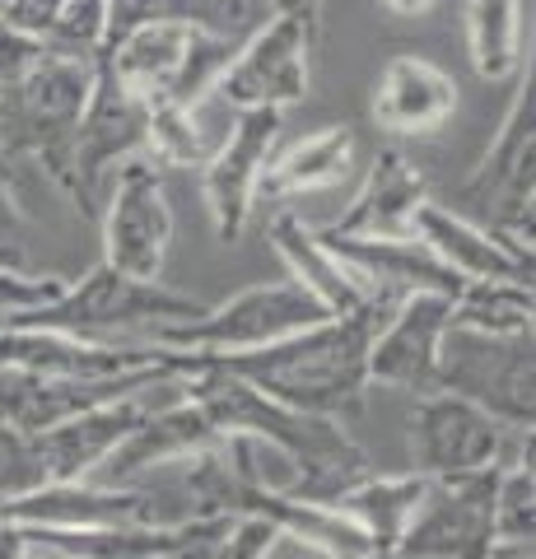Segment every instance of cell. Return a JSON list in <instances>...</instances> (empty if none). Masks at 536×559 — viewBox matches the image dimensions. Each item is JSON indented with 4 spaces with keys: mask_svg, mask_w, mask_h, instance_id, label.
<instances>
[{
    "mask_svg": "<svg viewBox=\"0 0 536 559\" xmlns=\"http://www.w3.org/2000/svg\"><path fill=\"white\" fill-rule=\"evenodd\" d=\"M392 308H396V294L373 289V299L365 308L345 312V318H322L318 326H308L289 341L248 349V355H219L205 364H219L224 373L243 378L248 388L281 401L289 411L345 419L365 406L369 345Z\"/></svg>",
    "mask_w": 536,
    "mask_h": 559,
    "instance_id": "6da1fadb",
    "label": "cell"
},
{
    "mask_svg": "<svg viewBox=\"0 0 536 559\" xmlns=\"http://www.w3.org/2000/svg\"><path fill=\"white\" fill-rule=\"evenodd\" d=\"M168 355L178 359V369H182V392L211 415V425L219 433H252V439H266L281 452H289L294 466H299L294 499L336 503L345 489L369 476L365 448L341 429V419L289 411V406H281V401H271L257 388H248L243 378L224 373L219 364L178 355V349H168Z\"/></svg>",
    "mask_w": 536,
    "mask_h": 559,
    "instance_id": "7a4b0ae2",
    "label": "cell"
},
{
    "mask_svg": "<svg viewBox=\"0 0 536 559\" xmlns=\"http://www.w3.org/2000/svg\"><path fill=\"white\" fill-rule=\"evenodd\" d=\"M201 308L205 304H196L192 294H178V289L159 285V280H131V275L98 261V266L84 271L80 280H65L57 299L24 308V312H10V318H0V322L103 341L108 331H135V326L159 331L168 322H192Z\"/></svg>",
    "mask_w": 536,
    "mask_h": 559,
    "instance_id": "3957f363",
    "label": "cell"
},
{
    "mask_svg": "<svg viewBox=\"0 0 536 559\" xmlns=\"http://www.w3.org/2000/svg\"><path fill=\"white\" fill-rule=\"evenodd\" d=\"M326 308L294 285V280H275V285H248L229 294L215 308H201L192 322H168L150 331L145 345L178 349L192 359H219V355H248V349H266L275 341H289L299 331L318 326Z\"/></svg>",
    "mask_w": 536,
    "mask_h": 559,
    "instance_id": "277c9868",
    "label": "cell"
},
{
    "mask_svg": "<svg viewBox=\"0 0 536 559\" xmlns=\"http://www.w3.org/2000/svg\"><path fill=\"white\" fill-rule=\"evenodd\" d=\"M406 439H410V471L425 480L486 476V471H504L509 462L532 452V429L499 425L490 411H480L453 392L415 396Z\"/></svg>",
    "mask_w": 536,
    "mask_h": 559,
    "instance_id": "5b68a950",
    "label": "cell"
},
{
    "mask_svg": "<svg viewBox=\"0 0 536 559\" xmlns=\"http://www.w3.org/2000/svg\"><path fill=\"white\" fill-rule=\"evenodd\" d=\"M313 5L271 10L243 43L234 47L229 66L215 80V98L229 103L234 112L271 108L285 112L308 94V61H313V33H318Z\"/></svg>",
    "mask_w": 536,
    "mask_h": 559,
    "instance_id": "8992f818",
    "label": "cell"
},
{
    "mask_svg": "<svg viewBox=\"0 0 536 559\" xmlns=\"http://www.w3.org/2000/svg\"><path fill=\"white\" fill-rule=\"evenodd\" d=\"M536 359L532 331L523 336H486V331H443L439 349V392H453L490 411L499 425L532 429L536 419Z\"/></svg>",
    "mask_w": 536,
    "mask_h": 559,
    "instance_id": "52a82bcc",
    "label": "cell"
},
{
    "mask_svg": "<svg viewBox=\"0 0 536 559\" xmlns=\"http://www.w3.org/2000/svg\"><path fill=\"white\" fill-rule=\"evenodd\" d=\"M182 503V489H154V485H38L28 495L0 503V518L20 527H51V532H80V527H172L192 522L172 509ZM187 509V503H182Z\"/></svg>",
    "mask_w": 536,
    "mask_h": 559,
    "instance_id": "ba28073f",
    "label": "cell"
},
{
    "mask_svg": "<svg viewBox=\"0 0 536 559\" xmlns=\"http://www.w3.org/2000/svg\"><path fill=\"white\" fill-rule=\"evenodd\" d=\"M103 266L131 280H159L172 248V205L164 168L150 159H127L112 168L108 201L98 210Z\"/></svg>",
    "mask_w": 536,
    "mask_h": 559,
    "instance_id": "9c48e42d",
    "label": "cell"
},
{
    "mask_svg": "<svg viewBox=\"0 0 536 559\" xmlns=\"http://www.w3.org/2000/svg\"><path fill=\"white\" fill-rule=\"evenodd\" d=\"M532 164H536V94L527 66L486 159L466 178V201L486 210L495 219V234H504L517 248H532Z\"/></svg>",
    "mask_w": 536,
    "mask_h": 559,
    "instance_id": "30bf717a",
    "label": "cell"
},
{
    "mask_svg": "<svg viewBox=\"0 0 536 559\" xmlns=\"http://www.w3.org/2000/svg\"><path fill=\"white\" fill-rule=\"evenodd\" d=\"M281 121H285V112H271V108L234 112L229 131L219 135L215 154L205 159L201 197H205V210H211L219 242H238L248 234L252 210H257V182H262V168L275 154Z\"/></svg>",
    "mask_w": 536,
    "mask_h": 559,
    "instance_id": "8fae6325",
    "label": "cell"
},
{
    "mask_svg": "<svg viewBox=\"0 0 536 559\" xmlns=\"http://www.w3.org/2000/svg\"><path fill=\"white\" fill-rule=\"evenodd\" d=\"M495 476L429 480L396 555L406 559H486L495 546Z\"/></svg>",
    "mask_w": 536,
    "mask_h": 559,
    "instance_id": "7c38bea8",
    "label": "cell"
},
{
    "mask_svg": "<svg viewBox=\"0 0 536 559\" xmlns=\"http://www.w3.org/2000/svg\"><path fill=\"white\" fill-rule=\"evenodd\" d=\"M154 364H168L159 345L145 341H84L65 336V331H43V326H14L0 322V369L14 373H38V378H122L141 373Z\"/></svg>",
    "mask_w": 536,
    "mask_h": 559,
    "instance_id": "4fadbf2b",
    "label": "cell"
},
{
    "mask_svg": "<svg viewBox=\"0 0 536 559\" xmlns=\"http://www.w3.org/2000/svg\"><path fill=\"white\" fill-rule=\"evenodd\" d=\"M448 304L443 294H406L388 312L369 345V388L392 392H439V349L448 331Z\"/></svg>",
    "mask_w": 536,
    "mask_h": 559,
    "instance_id": "5bb4252c",
    "label": "cell"
},
{
    "mask_svg": "<svg viewBox=\"0 0 536 559\" xmlns=\"http://www.w3.org/2000/svg\"><path fill=\"white\" fill-rule=\"evenodd\" d=\"M453 112H457V80L439 61L415 57V51H402V57L383 66L369 103L373 127L396 140L439 135L453 121Z\"/></svg>",
    "mask_w": 536,
    "mask_h": 559,
    "instance_id": "9a60e30c",
    "label": "cell"
},
{
    "mask_svg": "<svg viewBox=\"0 0 536 559\" xmlns=\"http://www.w3.org/2000/svg\"><path fill=\"white\" fill-rule=\"evenodd\" d=\"M410 238H420L462 285L466 280H523V285H532V248H517L490 224H476L448 205L425 201L415 210Z\"/></svg>",
    "mask_w": 536,
    "mask_h": 559,
    "instance_id": "2e32d148",
    "label": "cell"
},
{
    "mask_svg": "<svg viewBox=\"0 0 536 559\" xmlns=\"http://www.w3.org/2000/svg\"><path fill=\"white\" fill-rule=\"evenodd\" d=\"M429 201V182L396 145H383L373 154L365 182L350 197V205L326 224L322 234L332 238H410L415 210Z\"/></svg>",
    "mask_w": 536,
    "mask_h": 559,
    "instance_id": "e0dca14e",
    "label": "cell"
},
{
    "mask_svg": "<svg viewBox=\"0 0 536 559\" xmlns=\"http://www.w3.org/2000/svg\"><path fill=\"white\" fill-rule=\"evenodd\" d=\"M219 439L224 433L211 425V415H205L187 392H178L168 406H159L150 419H141V425L122 439V448H117L98 471L108 476V485H135L141 476H154L159 466H178L187 457H196V452L215 448Z\"/></svg>",
    "mask_w": 536,
    "mask_h": 559,
    "instance_id": "ac0fdd59",
    "label": "cell"
},
{
    "mask_svg": "<svg viewBox=\"0 0 536 559\" xmlns=\"http://www.w3.org/2000/svg\"><path fill=\"white\" fill-rule=\"evenodd\" d=\"M266 238L271 248L281 252V261L289 266V280L299 285L308 299H318L326 308V318H345V312L365 308L373 299V289L359 280L345 261L326 248L318 229L294 215L289 205H275L271 219H266Z\"/></svg>",
    "mask_w": 536,
    "mask_h": 559,
    "instance_id": "d6986e66",
    "label": "cell"
},
{
    "mask_svg": "<svg viewBox=\"0 0 536 559\" xmlns=\"http://www.w3.org/2000/svg\"><path fill=\"white\" fill-rule=\"evenodd\" d=\"M322 242L365 280L369 289L396 294V299H406V294H443V299H457V289H462V280L448 271L420 238H332V234H322Z\"/></svg>",
    "mask_w": 536,
    "mask_h": 559,
    "instance_id": "ffe728a7",
    "label": "cell"
},
{
    "mask_svg": "<svg viewBox=\"0 0 536 559\" xmlns=\"http://www.w3.org/2000/svg\"><path fill=\"white\" fill-rule=\"evenodd\" d=\"M192 43H196V28L145 24V28H131V33H122V38L103 43L94 70L98 75H108L112 84H122L127 94L145 98L154 108V103H164L168 90L178 84Z\"/></svg>",
    "mask_w": 536,
    "mask_h": 559,
    "instance_id": "44dd1931",
    "label": "cell"
},
{
    "mask_svg": "<svg viewBox=\"0 0 536 559\" xmlns=\"http://www.w3.org/2000/svg\"><path fill=\"white\" fill-rule=\"evenodd\" d=\"M355 173V131L350 127H322L313 135L294 140L289 150L271 154L257 182V205H285L313 191L341 187Z\"/></svg>",
    "mask_w": 536,
    "mask_h": 559,
    "instance_id": "7402d4cb",
    "label": "cell"
},
{
    "mask_svg": "<svg viewBox=\"0 0 536 559\" xmlns=\"http://www.w3.org/2000/svg\"><path fill=\"white\" fill-rule=\"evenodd\" d=\"M266 14V0H108V38L145 24H178L238 47Z\"/></svg>",
    "mask_w": 536,
    "mask_h": 559,
    "instance_id": "603a6c76",
    "label": "cell"
},
{
    "mask_svg": "<svg viewBox=\"0 0 536 559\" xmlns=\"http://www.w3.org/2000/svg\"><path fill=\"white\" fill-rule=\"evenodd\" d=\"M425 489H429V480L415 476V471H406V476H373L369 471L359 485L345 489L332 509H341L359 532L369 536L373 555H388V550H396V540L406 536L410 518L425 499Z\"/></svg>",
    "mask_w": 536,
    "mask_h": 559,
    "instance_id": "cb8c5ba5",
    "label": "cell"
},
{
    "mask_svg": "<svg viewBox=\"0 0 536 559\" xmlns=\"http://www.w3.org/2000/svg\"><path fill=\"white\" fill-rule=\"evenodd\" d=\"M196 522H172V527H80V532H51V527H24L28 546H38L57 559H159L178 550Z\"/></svg>",
    "mask_w": 536,
    "mask_h": 559,
    "instance_id": "d4e9b609",
    "label": "cell"
},
{
    "mask_svg": "<svg viewBox=\"0 0 536 559\" xmlns=\"http://www.w3.org/2000/svg\"><path fill=\"white\" fill-rule=\"evenodd\" d=\"M532 0H466V57L486 84L523 75V14Z\"/></svg>",
    "mask_w": 536,
    "mask_h": 559,
    "instance_id": "484cf974",
    "label": "cell"
},
{
    "mask_svg": "<svg viewBox=\"0 0 536 559\" xmlns=\"http://www.w3.org/2000/svg\"><path fill=\"white\" fill-rule=\"evenodd\" d=\"M536 299L523 280H466L448 304V326L486 331V336H523L532 331Z\"/></svg>",
    "mask_w": 536,
    "mask_h": 559,
    "instance_id": "4316f807",
    "label": "cell"
},
{
    "mask_svg": "<svg viewBox=\"0 0 536 559\" xmlns=\"http://www.w3.org/2000/svg\"><path fill=\"white\" fill-rule=\"evenodd\" d=\"M219 135L205 131L201 108H150L145 159L159 168H205Z\"/></svg>",
    "mask_w": 536,
    "mask_h": 559,
    "instance_id": "83f0119b",
    "label": "cell"
},
{
    "mask_svg": "<svg viewBox=\"0 0 536 559\" xmlns=\"http://www.w3.org/2000/svg\"><path fill=\"white\" fill-rule=\"evenodd\" d=\"M495 546H532L536 532V476L532 452L495 476Z\"/></svg>",
    "mask_w": 536,
    "mask_h": 559,
    "instance_id": "f1b7e54d",
    "label": "cell"
},
{
    "mask_svg": "<svg viewBox=\"0 0 536 559\" xmlns=\"http://www.w3.org/2000/svg\"><path fill=\"white\" fill-rule=\"evenodd\" d=\"M108 43V0H61L43 33V47L71 61H98Z\"/></svg>",
    "mask_w": 536,
    "mask_h": 559,
    "instance_id": "f546056e",
    "label": "cell"
},
{
    "mask_svg": "<svg viewBox=\"0 0 536 559\" xmlns=\"http://www.w3.org/2000/svg\"><path fill=\"white\" fill-rule=\"evenodd\" d=\"M275 546H281V536L262 518H234L229 532L219 536L215 559H271Z\"/></svg>",
    "mask_w": 536,
    "mask_h": 559,
    "instance_id": "4dcf8cb0",
    "label": "cell"
},
{
    "mask_svg": "<svg viewBox=\"0 0 536 559\" xmlns=\"http://www.w3.org/2000/svg\"><path fill=\"white\" fill-rule=\"evenodd\" d=\"M20 224H24V210H20V201H14L10 182L0 178V242H14V234H20Z\"/></svg>",
    "mask_w": 536,
    "mask_h": 559,
    "instance_id": "1f68e13d",
    "label": "cell"
},
{
    "mask_svg": "<svg viewBox=\"0 0 536 559\" xmlns=\"http://www.w3.org/2000/svg\"><path fill=\"white\" fill-rule=\"evenodd\" d=\"M383 5L392 10V14H402V20H410V14H425L434 0H383Z\"/></svg>",
    "mask_w": 536,
    "mask_h": 559,
    "instance_id": "d6a6232c",
    "label": "cell"
},
{
    "mask_svg": "<svg viewBox=\"0 0 536 559\" xmlns=\"http://www.w3.org/2000/svg\"><path fill=\"white\" fill-rule=\"evenodd\" d=\"M486 559H532V546H490Z\"/></svg>",
    "mask_w": 536,
    "mask_h": 559,
    "instance_id": "836d02e7",
    "label": "cell"
},
{
    "mask_svg": "<svg viewBox=\"0 0 536 559\" xmlns=\"http://www.w3.org/2000/svg\"><path fill=\"white\" fill-rule=\"evenodd\" d=\"M271 10H294V5H308V0H266Z\"/></svg>",
    "mask_w": 536,
    "mask_h": 559,
    "instance_id": "e575fe53",
    "label": "cell"
},
{
    "mask_svg": "<svg viewBox=\"0 0 536 559\" xmlns=\"http://www.w3.org/2000/svg\"><path fill=\"white\" fill-rule=\"evenodd\" d=\"M308 5H313V10H322V5H326V0H308Z\"/></svg>",
    "mask_w": 536,
    "mask_h": 559,
    "instance_id": "d590c367",
    "label": "cell"
}]
</instances>
